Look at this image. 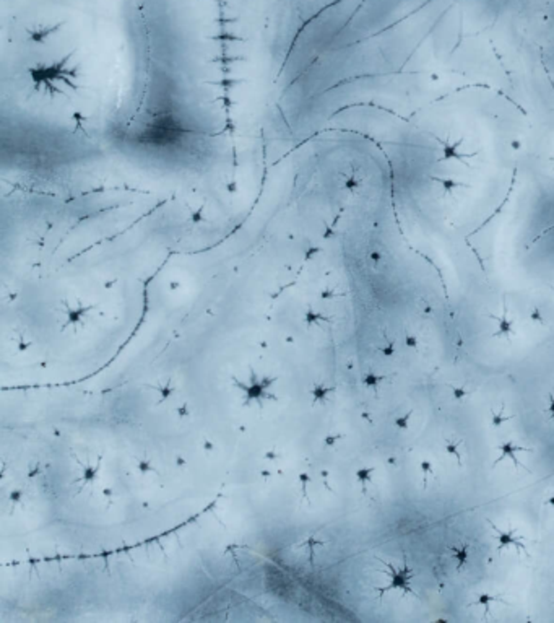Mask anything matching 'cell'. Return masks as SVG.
<instances>
[{"label": "cell", "instance_id": "obj_7", "mask_svg": "<svg viewBox=\"0 0 554 623\" xmlns=\"http://www.w3.org/2000/svg\"><path fill=\"white\" fill-rule=\"evenodd\" d=\"M333 392V387H329V386H325V384H316L314 387H312V391H311V394H312V400H314V404H325L327 402V399H329V395Z\"/></svg>", "mask_w": 554, "mask_h": 623}, {"label": "cell", "instance_id": "obj_22", "mask_svg": "<svg viewBox=\"0 0 554 623\" xmlns=\"http://www.w3.org/2000/svg\"><path fill=\"white\" fill-rule=\"evenodd\" d=\"M138 467H140V472H143V474L151 472L153 469H155V467H153V464H151V460H148V459H145L143 462H142L140 465H138Z\"/></svg>", "mask_w": 554, "mask_h": 623}, {"label": "cell", "instance_id": "obj_12", "mask_svg": "<svg viewBox=\"0 0 554 623\" xmlns=\"http://www.w3.org/2000/svg\"><path fill=\"white\" fill-rule=\"evenodd\" d=\"M504 408L506 405H501V412H494V410L491 412V423L494 428H501L506 422L512 420L514 415H504Z\"/></svg>", "mask_w": 554, "mask_h": 623}, {"label": "cell", "instance_id": "obj_17", "mask_svg": "<svg viewBox=\"0 0 554 623\" xmlns=\"http://www.w3.org/2000/svg\"><path fill=\"white\" fill-rule=\"evenodd\" d=\"M384 379H385V376L374 375V373H369V375L364 378V384H366L367 387H373V389H377V386L381 384Z\"/></svg>", "mask_w": 554, "mask_h": 623}, {"label": "cell", "instance_id": "obj_18", "mask_svg": "<svg viewBox=\"0 0 554 623\" xmlns=\"http://www.w3.org/2000/svg\"><path fill=\"white\" fill-rule=\"evenodd\" d=\"M411 415H413V410H410V412L405 413L403 417H398V419L395 420V427L400 428V430H403V431H406L408 428H410V419H411Z\"/></svg>", "mask_w": 554, "mask_h": 623}, {"label": "cell", "instance_id": "obj_16", "mask_svg": "<svg viewBox=\"0 0 554 623\" xmlns=\"http://www.w3.org/2000/svg\"><path fill=\"white\" fill-rule=\"evenodd\" d=\"M419 469H421L422 475H424V479H422V488H427V475H434V465L431 460L424 459V460H421Z\"/></svg>", "mask_w": 554, "mask_h": 623}, {"label": "cell", "instance_id": "obj_1", "mask_svg": "<svg viewBox=\"0 0 554 623\" xmlns=\"http://www.w3.org/2000/svg\"><path fill=\"white\" fill-rule=\"evenodd\" d=\"M275 378L272 376H260L254 370H251V376L245 381L232 379L237 389L242 392V399L245 404L255 402L257 405H262L265 400H275V394L272 392V386L275 384Z\"/></svg>", "mask_w": 554, "mask_h": 623}, {"label": "cell", "instance_id": "obj_4", "mask_svg": "<svg viewBox=\"0 0 554 623\" xmlns=\"http://www.w3.org/2000/svg\"><path fill=\"white\" fill-rule=\"evenodd\" d=\"M441 143H442V150H444V157L441 158V161H446V160H455L458 163H462L465 166H470L468 161L466 160H471L476 157V153H463V151H458V148L463 145V140H457V142H450L449 138L447 140H441L437 138Z\"/></svg>", "mask_w": 554, "mask_h": 623}, {"label": "cell", "instance_id": "obj_14", "mask_svg": "<svg viewBox=\"0 0 554 623\" xmlns=\"http://www.w3.org/2000/svg\"><path fill=\"white\" fill-rule=\"evenodd\" d=\"M374 471L376 469H373V467H364V469H359L358 472H356V479H358V482L361 483V485L366 488V485L369 482H373V474H374Z\"/></svg>", "mask_w": 554, "mask_h": 623}, {"label": "cell", "instance_id": "obj_20", "mask_svg": "<svg viewBox=\"0 0 554 623\" xmlns=\"http://www.w3.org/2000/svg\"><path fill=\"white\" fill-rule=\"evenodd\" d=\"M530 319L535 322V324H539V326H544V318H543V314H541V311L538 309V307H533V309L530 311Z\"/></svg>", "mask_w": 554, "mask_h": 623}, {"label": "cell", "instance_id": "obj_29", "mask_svg": "<svg viewBox=\"0 0 554 623\" xmlns=\"http://www.w3.org/2000/svg\"><path fill=\"white\" fill-rule=\"evenodd\" d=\"M549 161H551V163H554V157H551V158H549Z\"/></svg>", "mask_w": 554, "mask_h": 623}, {"label": "cell", "instance_id": "obj_10", "mask_svg": "<svg viewBox=\"0 0 554 623\" xmlns=\"http://www.w3.org/2000/svg\"><path fill=\"white\" fill-rule=\"evenodd\" d=\"M155 389H156V394L159 395V404H163L164 400H167L172 395V381L167 379L164 383H158Z\"/></svg>", "mask_w": 554, "mask_h": 623}, {"label": "cell", "instance_id": "obj_25", "mask_svg": "<svg viewBox=\"0 0 554 623\" xmlns=\"http://www.w3.org/2000/svg\"><path fill=\"white\" fill-rule=\"evenodd\" d=\"M21 498H23V495H21V492H12V496H10V500H12V501H20Z\"/></svg>", "mask_w": 554, "mask_h": 623}, {"label": "cell", "instance_id": "obj_21", "mask_svg": "<svg viewBox=\"0 0 554 623\" xmlns=\"http://www.w3.org/2000/svg\"><path fill=\"white\" fill-rule=\"evenodd\" d=\"M405 343H406V347H410L413 350H418V339L414 335H406Z\"/></svg>", "mask_w": 554, "mask_h": 623}, {"label": "cell", "instance_id": "obj_30", "mask_svg": "<svg viewBox=\"0 0 554 623\" xmlns=\"http://www.w3.org/2000/svg\"><path fill=\"white\" fill-rule=\"evenodd\" d=\"M551 290H554V287H551Z\"/></svg>", "mask_w": 554, "mask_h": 623}, {"label": "cell", "instance_id": "obj_26", "mask_svg": "<svg viewBox=\"0 0 554 623\" xmlns=\"http://www.w3.org/2000/svg\"><path fill=\"white\" fill-rule=\"evenodd\" d=\"M371 257H373V261L377 264V262H379V259H381V254H379V252H373V254H371Z\"/></svg>", "mask_w": 554, "mask_h": 623}, {"label": "cell", "instance_id": "obj_13", "mask_svg": "<svg viewBox=\"0 0 554 623\" xmlns=\"http://www.w3.org/2000/svg\"><path fill=\"white\" fill-rule=\"evenodd\" d=\"M450 550L455 553L457 569L460 571L462 566L466 563V560H468V548H466V545H462V547H450Z\"/></svg>", "mask_w": 554, "mask_h": 623}, {"label": "cell", "instance_id": "obj_11", "mask_svg": "<svg viewBox=\"0 0 554 623\" xmlns=\"http://www.w3.org/2000/svg\"><path fill=\"white\" fill-rule=\"evenodd\" d=\"M99 474V464L96 467H91V465H85L82 469V485H88V483H93L96 480Z\"/></svg>", "mask_w": 554, "mask_h": 623}, {"label": "cell", "instance_id": "obj_9", "mask_svg": "<svg viewBox=\"0 0 554 623\" xmlns=\"http://www.w3.org/2000/svg\"><path fill=\"white\" fill-rule=\"evenodd\" d=\"M504 602L506 604V600L504 599H501L499 596H493V594H487V592H483V594H479L478 596V600H476V605H483L484 607V613L487 615V613H491V609H489V605L493 604V602Z\"/></svg>", "mask_w": 554, "mask_h": 623}, {"label": "cell", "instance_id": "obj_5", "mask_svg": "<svg viewBox=\"0 0 554 623\" xmlns=\"http://www.w3.org/2000/svg\"><path fill=\"white\" fill-rule=\"evenodd\" d=\"M502 304H504V311H502L501 316H494V314H489V318L498 322V331L493 334V337H506V340L510 342V337L515 334V331H514V321L509 319V311H507V301H506V299L502 301Z\"/></svg>", "mask_w": 554, "mask_h": 623}, {"label": "cell", "instance_id": "obj_8", "mask_svg": "<svg viewBox=\"0 0 554 623\" xmlns=\"http://www.w3.org/2000/svg\"><path fill=\"white\" fill-rule=\"evenodd\" d=\"M431 181L439 182V184L444 187V190L449 192V194H452V190L458 189V187H470L468 184H465V182L455 181V179H447V178H437V176H431Z\"/></svg>", "mask_w": 554, "mask_h": 623}, {"label": "cell", "instance_id": "obj_6", "mask_svg": "<svg viewBox=\"0 0 554 623\" xmlns=\"http://www.w3.org/2000/svg\"><path fill=\"white\" fill-rule=\"evenodd\" d=\"M498 451H499L501 456L496 459L494 465H498V464L502 462L504 459H510V460H514V465H515V467H522L520 460L517 459V452H531L530 448H523V446L515 444L514 441H506V443L499 444V446H498Z\"/></svg>", "mask_w": 554, "mask_h": 623}, {"label": "cell", "instance_id": "obj_27", "mask_svg": "<svg viewBox=\"0 0 554 623\" xmlns=\"http://www.w3.org/2000/svg\"><path fill=\"white\" fill-rule=\"evenodd\" d=\"M546 504H548V506H551V508H554V495L549 496L548 500H546Z\"/></svg>", "mask_w": 554, "mask_h": 623}, {"label": "cell", "instance_id": "obj_28", "mask_svg": "<svg viewBox=\"0 0 554 623\" xmlns=\"http://www.w3.org/2000/svg\"><path fill=\"white\" fill-rule=\"evenodd\" d=\"M512 148H520V142L519 140H515V142H512Z\"/></svg>", "mask_w": 554, "mask_h": 623}, {"label": "cell", "instance_id": "obj_23", "mask_svg": "<svg viewBox=\"0 0 554 623\" xmlns=\"http://www.w3.org/2000/svg\"><path fill=\"white\" fill-rule=\"evenodd\" d=\"M381 351H382L384 355H387V356L393 355V351H395V343H393V342H389V345H387V347H384V348H381Z\"/></svg>", "mask_w": 554, "mask_h": 623}, {"label": "cell", "instance_id": "obj_15", "mask_svg": "<svg viewBox=\"0 0 554 623\" xmlns=\"http://www.w3.org/2000/svg\"><path fill=\"white\" fill-rule=\"evenodd\" d=\"M458 446H460V443H455V441H452V439H446V451H447V454H449V456H454V457L457 459V464L462 467V452L458 451Z\"/></svg>", "mask_w": 554, "mask_h": 623}, {"label": "cell", "instance_id": "obj_24", "mask_svg": "<svg viewBox=\"0 0 554 623\" xmlns=\"http://www.w3.org/2000/svg\"><path fill=\"white\" fill-rule=\"evenodd\" d=\"M548 413L551 419H554V397L552 394H549V405H548Z\"/></svg>", "mask_w": 554, "mask_h": 623}, {"label": "cell", "instance_id": "obj_2", "mask_svg": "<svg viewBox=\"0 0 554 623\" xmlns=\"http://www.w3.org/2000/svg\"><path fill=\"white\" fill-rule=\"evenodd\" d=\"M385 566L389 568V576H390V584L387 588H381L379 592L381 596L389 592L392 589H402L403 594H414L413 589H411V578H413V571L410 569V566L405 565L402 568H395L392 563H385Z\"/></svg>", "mask_w": 554, "mask_h": 623}, {"label": "cell", "instance_id": "obj_19", "mask_svg": "<svg viewBox=\"0 0 554 623\" xmlns=\"http://www.w3.org/2000/svg\"><path fill=\"white\" fill-rule=\"evenodd\" d=\"M450 389H452V395H454V399L457 400V402H462L466 395L470 394V391H466L465 387H454V386H450Z\"/></svg>", "mask_w": 554, "mask_h": 623}, {"label": "cell", "instance_id": "obj_3", "mask_svg": "<svg viewBox=\"0 0 554 623\" xmlns=\"http://www.w3.org/2000/svg\"><path fill=\"white\" fill-rule=\"evenodd\" d=\"M489 526L493 527V531L496 532V540H498V544H499V547H498L499 552H501V550H506V548H510V547L515 548L517 553L527 552V547L522 544L523 537H519L514 531H502V529H499L498 526H494L491 521H489Z\"/></svg>", "mask_w": 554, "mask_h": 623}]
</instances>
